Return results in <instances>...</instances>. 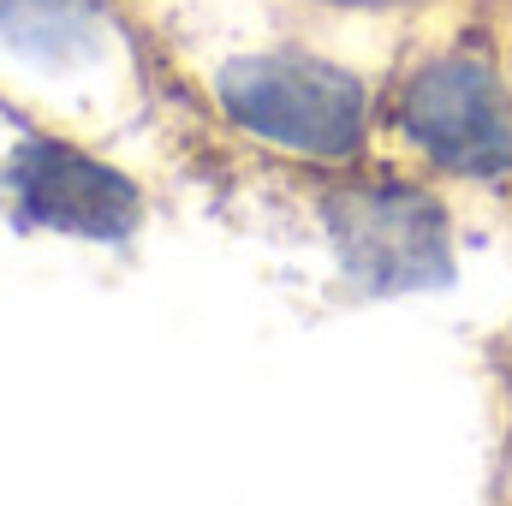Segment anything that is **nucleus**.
I'll use <instances>...</instances> for the list:
<instances>
[{"label": "nucleus", "instance_id": "obj_1", "mask_svg": "<svg viewBox=\"0 0 512 506\" xmlns=\"http://www.w3.org/2000/svg\"><path fill=\"white\" fill-rule=\"evenodd\" d=\"M215 90L227 120L274 149L346 161L364 143V84L316 54H245L221 72Z\"/></svg>", "mask_w": 512, "mask_h": 506}, {"label": "nucleus", "instance_id": "obj_2", "mask_svg": "<svg viewBox=\"0 0 512 506\" xmlns=\"http://www.w3.org/2000/svg\"><path fill=\"white\" fill-rule=\"evenodd\" d=\"M405 137L465 179L512 173V102L483 60H435L411 78L399 102Z\"/></svg>", "mask_w": 512, "mask_h": 506}, {"label": "nucleus", "instance_id": "obj_3", "mask_svg": "<svg viewBox=\"0 0 512 506\" xmlns=\"http://www.w3.org/2000/svg\"><path fill=\"white\" fill-rule=\"evenodd\" d=\"M328 227L340 239L346 268L376 286V292H405V286H435L453 274L447 262V221L429 197L399 191V185H364L334 197Z\"/></svg>", "mask_w": 512, "mask_h": 506}, {"label": "nucleus", "instance_id": "obj_4", "mask_svg": "<svg viewBox=\"0 0 512 506\" xmlns=\"http://www.w3.org/2000/svg\"><path fill=\"white\" fill-rule=\"evenodd\" d=\"M12 191L30 209V221L54 227V233H78V239H126L137 227V185L120 179L114 167L90 161L72 143L36 137L18 149L12 161Z\"/></svg>", "mask_w": 512, "mask_h": 506}]
</instances>
